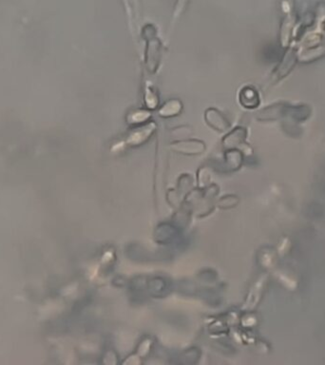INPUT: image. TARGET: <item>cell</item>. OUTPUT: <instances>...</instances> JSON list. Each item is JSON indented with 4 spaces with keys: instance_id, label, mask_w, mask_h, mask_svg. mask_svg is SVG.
Returning a JSON list of instances; mask_svg holds the SVG:
<instances>
[{
    "instance_id": "3",
    "label": "cell",
    "mask_w": 325,
    "mask_h": 365,
    "mask_svg": "<svg viewBox=\"0 0 325 365\" xmlns=\"http://www.w3.org/2000/svg\"><path fill=\"white\" fill-rule=\"evenodd\" d=\"M182 109V105L180 103V101H177V100H171L169 102H167L162 109L160 111V114L163 117H169V116H173V115H176L177 113L180 112V110Z\"/></svg>"
},
{
    "instance_id": "1",
    "label": "cell",
    "mask_w": 325,
    "mask_h": 365,
    "mask_svg": "<svg viewBox=\"0 0 325 365\" xmlns=\"http://www.w3.org/2000/svg\"><path fill=\"white\" fill-rule=\"evenodd\" d=\"M206 120L211 128L217 131H226L229 128V123L226 117L215 109H209L207 111Z\"/></svg>"
},
{
    "instance_id": "2",
    "label": "cell",
    "mask_w": 325,
    "mask_h": 365,
    "mask_svg": "<svg viewBox=\"0 0 325 365\" xmlns=\"http://www.w3.org/2000/svg\"><path fill=\"white\" fill-rule=\"evenodd\" d=\"M240 102L244 108H256L259 105V95L254 89L245 87L240 93Z\"/></svg>"
},
{
    "instance_id": "4",
    "label": "cell",
    "mask_w": 325,
    "mask_h": 365,
    "mask_svg": "<svg viewBox=\"0 0 325 365\" xmlns=\"http://www.w3.org/2000/svg\"><path fill=\"white\" fill-rule=\"evenodd\" d=\"M284 112V108L280 105V107H276V106H271L268 109L262 110L260 114L263 116L262 119H275L279 117V115Z\"/></svg>"
}]
</instances>
